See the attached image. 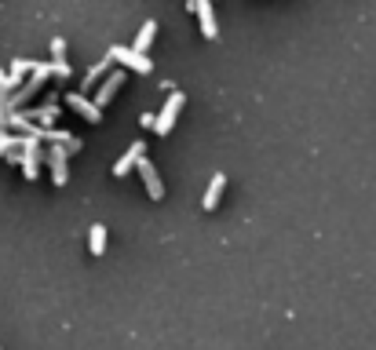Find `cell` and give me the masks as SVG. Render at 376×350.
I'll return each mask as SVG.
<instances>
[{
    "label": "cell",
    "instance_id": "obj_1",
    "mask_svg": "<svg viewBox=\"0 0 376 350\" xmlns=\"http://www.w3.org/2000/svg\"><path fill=\"white\" fill-rule=\"evenodd\" d=\"M183 102H187V95H183V92H179V88H176V92L164 99V106H161V113H158V121H153V132H158V135H168V132H172V124H176V113L183 110Z\"/></svg>",
    "mask_w": 376,
    "mask_h": 350
},
{
    "label": "cell",
    "instance_id": "obj_2",
    "mask_svg": "<svg viewBox=\"0 0 376 350\" xmlns=\"http://www.w3.org/2000/svg\"><path fill=\"white\" fill-rule=\"evenodd\" d=\"M110 59H121V66H132V70H139V73H150V59L142 55V51H135V48L113 44V48H110Z\"/></svg>",
    "mask_w": 376,
    "mask_h": 350
},
{
    "label": "cell",
    "instance_id": "obj_3",
    "mask_svg": "<svg viewBox=\"0 0 376 350\" xmlns=\"http://www.w3.org/2000/svg\"><path fill=\"white\" fill-rule=\"evenodd\" d=\"M139 175H142V183H147L150 197H153V201H161V197H164V183H161V175H158V168H153L150 157H142V161H139Z\"/></svg>",
    "mask_w": 376,
    "mask_h": 350
},
{
    "label": "cell",
    "instance_id": "obj_4",
    "mask_svg": "<svg viewBox=\"0 0 376 350\" xmlns=\"http://www.w3.org/2000/svg\"><path fill=\"white\" fill-rule=\"evenodd\" d=\"M118 88H124V73H121V70H113V73H106V81L95 88V106H99V110L106 106V102L118 95Z\"/></svg>",
    "mask_w": 376,
    "mask_h": 350
},
{
    "label": "cell",
    "instance_id": "obj_5",
    "mask_svg": "<svg viewBox=\"0 0 376 350\" xmlns=\"http://www.w3.org/2000/svg\"><path fill=\"white\" fill-rule=\"evenodd\" d=\"M66 146H55V150H51L48 153V164H51V179H55V186H62V183H66V179H70V168H66Z\"/></svg>",
    "mask_w": 376,
    "mask_h": 350
},
{
    "label": "cell",
    "instance_id": "obj_6",
    "mask_svg": "<svg viewBox=\"0 0 376 350\" xmlns=\"http://www.w3.org/2000/svg\"><path fill=\"white\" fill-rule=\"evenodd\" d=\"M66 102H70V106H73L77 113H84L88 121H102V110L95 106V99H88L84 92H70V95H66Z\"/></svg>",
    "mask_w": 376,
    "mask_h": 350
},
{
    "label": "cell",
    "instance_id": "obj_7",
    "mask_svg": "<svg viewBox=\"0 0 376 350\" xmlns=\"http://www.w3.org/2000/svg\"><path fill=\"white\" fill-rule=\"evenodd\" d=\"M142 157H147V153H142V142H132V146L124 150V157H118V164H113V175H128L132 168H139Z\"/></svg>",
    "mask_w": 376,
    "mask_h": 350
},
{
    "label": "cell",
    "instance_id": "obj_8",
    "mask_svg": "<svg viewBox=\"0 0 376 350\" xmlns=\"http://www.w3.org/2000/svg\"><path fill=\"white\" fill-rule=\"evenodd\" d=\"M194 11L201 15V33L212 41V37L219 33V30H216V15H212V0H194Z\"/></svg>",
    "mask_w": 376,
    "mask_h": 350
},
{
    "label": "cell",
    "instance_id": "obj_9",
    "mask_svg": "<svg viewBox=\"0 0 376 350\" xmlns=\"http://www.w3.org/2000/svg\"><path fill=\"white\" fill-rule=\"evenodd\" d=\"M223 190H227V175L216 172V175L209 179V190H205V208H216L219 197H223Z\"/></svg>",
    "mask_w": 376,
    "mask_h": 350
},
{
    "label": "cell",
    "instance_id": "obj_10",
    "mask_svg": "<svg viewBox=\"0 0 376 350\" xmlns=\"http://www.w3.org/2000/svg\"><path fill=\"white\" fill-rule=\"evenodd\" d=\"M26 117H30L37 128H51L55 124V117H59V106L51 102V106H41V110H26Z\"/></svg>",
    "mask_w": 376,
    "mask_h": 350
},
{
    "label": "cell",
    "instance_id": "obj_11",
    "mask_svg": "<svg viewBox=\"0 0 376 350\" xmlns=\"http://www.w3.org/2000/svg\"><path fill=\"white\" fill-rule=\"evenodd\" d=\"M153 33H158V22L147 19V22H142V30H139V37H135V44H132V48L147 55V48H150V41H153Z\"/></svg>",
    "mask_w": 376,
    "mask_h": 350
},
{
    "label": "cell",
    "instance_id": "obj_12",
    "mask_svg": "<svg viewBox=\"0 0 376 350\" xmlns=\"http://www.w3.org/2000/svg\"><path fill=\"white\" fill-rule=\"evenodd\" d=\"M88 244H92V255H102V249H106V226L92 223V230H88Z\"/></svg>",
    "mask_w": 376,
    "mask_h": 350
},
{
    "label": "cell",
    "instance_id": "obj_13",
    "mask_svg": "<svg viewBox=\"0 0 376 350\" xmlns=\"http://www.w3.org/2000/svg\"><path fill=\"white\" fill-rule=\"evenodd\" d=\"M11 88H22L11 73H4V66H0V110H8V99H11Z\"/></svg>",
    "mask_w": 376,
    "mask_h": 350
},
{
    "label": "cell",
    "instance_id": "obj_14",
    "mask_svg": "<svg viewBox=\"0 0 376 350\" xmlns=\"http://www.w3.org/2000/svg\"><path fill=\"white\" fill-rule=\"evenodd\" d=\"M30 70H37V62H33V59H11V77H15L19 84H26V81H22V73H30Z\"/></svg>",
    "mask_w": 376,
    "mask_h": 350
},
{
    "label": "cell",
    "instance_id": "obj_15",
    "mask_svg": "<svg viewBox=\"0 0 376 350\" xmlns=\"http://www.w3.org/2000/svg\"><path fill=\"white\" fill-rule=\"evenodd\" d=\"M110 62H113L110 55H106V59H102V62H95V66H92V70H88V77H84V88H92V84L99 81V77H102V73H106V70H110Z\"/></svg>",
    "mask_w": 376,
    "mask_h": 350
},
{
    "label": "cell",
    "instance_id": "obj_16",
    "mask_svg": "<svg viewBox=\"0 0 376 350\" xmlns=\"http://www.w3.org/2000/svg\"><path fill=\"white\" fill-rule=\"evenodd\" d=\"M37 164H41V157H26V153H22V172H26V179H37Z\"/></svg>",
    "mask_w": 376,
    "mask_h": 350
},
{
    "label": "cell",
    "instance_id": "obj_17",
    "mask_svg": "<svg viewBox=\"0 0 376 350\" xmlns=\"http://www.w3.org/2000/svg\"><path fill=\"white\" fill-rule=\"evenodd\" d=\"M51 55H55V62L66 59V41H62V37H55V41H51Z\"/></svg>",
    "mask_w": 376,
    "mask_h": 350
},
{
    "label": "cell",
    "instance_id": "obj_18",
    "mask_svg": "<svg viewBox=\"0 0 376 350\" xmlns=\"http://www.w3.org/2000/svg\"><path fill=\"white\" fill-rule=\"evenodd\" d=\"M51 73L66 77V73H70V62H66V59H62V62H55V59H51Z\"/></svg>",
    "mask_w": 376,
    "mask_h": 350
},
{
    "label": "cell",
    "instance_id": "obj_19",
    "mask_svg": "<svg viewBox=\"0 0 376 350\" xmlns=\"http://www.w3.org/2000/svg\"><path fill=\"white\" fill-rule=\"evenodd\" d=\"M153 121H158V113H142V117H139L142 128H153Z\"/></svg>",
    "mask_w": 376,
    "mask_h": 350
},
{
    "label": "cell",
    "instance_id": "obj_20",
    "mask_svg": "<svg viewBox=\"0 0 376 350\" xmlns=\"http://www.w3.org/2000/svg\"><path fill=\"white\" fill-rule=\"evenodd\" d=\"M4 128H8V110H0V135H4Z\"/></svg>",
    "mask_w": 376,
    "mask_h": 350
}]
</instances>
